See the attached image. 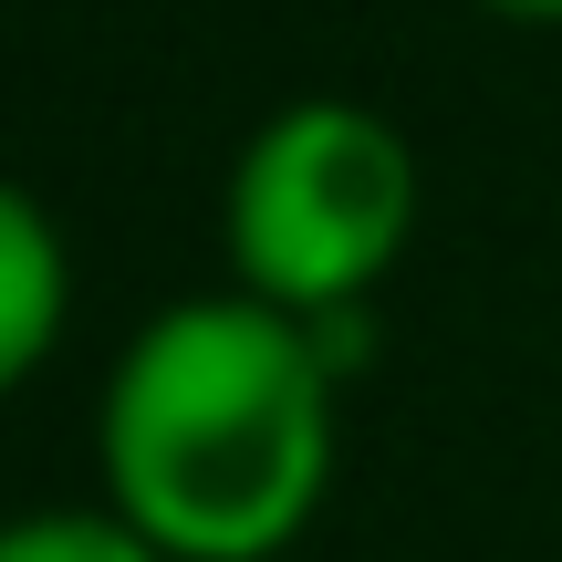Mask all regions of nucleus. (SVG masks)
<instances>
[{
    "label": "nucleus",
    "instance_id": "nucleus-4",
    "mask_svg": "<svg viewBox=\"0 0 562 562\" xmlns=\"http://www.w3.org/2000/svg\"><path fill=\"white\" fill-rule=\"evenodd\" d=\"M0 562H167V552L104 501V510H21L0 531Z\"/></svg>",
    "mask_w": 562,
    "mask_h": 562
},
{
    "label": "nucleus",
    "instance_id": "nucleus-3",
    "mask_svg": "<svg viewBox=\"0 0 562 562\" xmlns=\"http://www.w3.org/2000/svg\"><path fill=\"white\" fill-rule=\"evenodd\" d=\"M74 313V250L32 188H0V375L32 385Z\"/></svg>",
    "mask_w": 562,
    "mask_h": 562
},
{
    "label": "nucleus",
    "instance_id": "nucleus-2",
    "mask_svg": "<svg viewBox=\"0 0 562 562\" xmlns=\"http://www.w3.org/2000/svg\"><path fill=\"white\" fill-rule=\"evenodd\" d=\"M427 209L417 136L355 94H292L250 125L220 188V261L229 292L292 323H344L406 261Z\"/></svg>",
    "mask_w": 562,
    "mask_h": 562
},
{
    "label": "nucleus",
    "instance_id": "nucleus-1",
    "mask_svg": "<svg viewBox=\"0 0 562 562\" xmlns=\"http://www.w3.org/2000/svg\"><path fill=\"white\" fill-rule=\"evenodd\" d=\"M94 459L167 562H281L334 501L344 364L250 292L167 302L104 364Z\"/></svg>",
    "mask_w": 562,
    "mask_h": 562
},
{
    "label": "nucleus",
    "instance_id": "nucleus-5",
    "mask_svg": "<svg viewBox=\"0 0 562 562\" xmlns=\"http://www.w3.org/2000/svg\"><path fill=\"white\" fill-rule=\"evenodd\" d=\"M469 11H490V21H531V32H552V21H562V0H469Z\"/></svg>",
    "mask_w": 562,
    "mask_h": 562
}]
</instances>
